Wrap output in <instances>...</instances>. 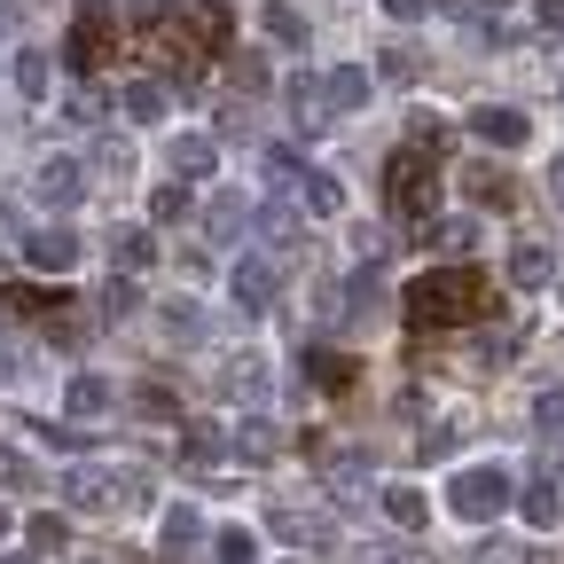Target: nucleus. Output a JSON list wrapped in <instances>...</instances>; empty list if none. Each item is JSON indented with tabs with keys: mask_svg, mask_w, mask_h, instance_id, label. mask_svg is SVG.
<instances>
[{
	"mask_svg": "<svg viewBox=\"0 0 564 564\" xmlns=\"http://www.w3.org/2000/svg\"><path fill=\"white\" fill-rule=\"evenodd\" d=\"M228 455H236V463H274V455H282V432H274L267 415H243L236 432H228Z\"/></svg>",
	"mask_w": 564,
	"mask_h": 564,
	"instance_id": "14",
	"label": "nucleus"
},
{
	"mask_svg": "<svg viewBox=\"0 0 564 564\" xmlns=\"http://www.w3.org/2000/svg\"><path fill=\"white\" fill-rule=\"evenodd\" d=\"M212 556H220V564H259V533L251 525H220V533H212Z\"/></svg>",
	"mask_w": 564,
	"mask_h": 564,
	"instance_id": "27",
	"label": "nucleus"
},
{
	"mask_svg": "<svg viewBox=\"0 0 564 564\" xmlns=\"http://www.w3.org/2000/svg\"><path fill=\"white\" fill-rule=\"evenodd\" d=\"M165 24L188 32L204 55H220L228 47V0H165Z\"/></svg>",
	"mask_w": 564,
	"mask_h": 564,
	"instance_id": "5",
	"label": "nucleus"
},
{
	"mask_svg": "<svg viewBox=\"0 0 564 564\" xmlns=\"http://www.w3.org/2000/svg\"><path fill=\"white\" fill-rule=\"evenodd\" d=\"M79 196H87V165H79V158H40V204L70 212Z\"/></svg>",
	"mask_w": 564,
	"mask_h": 564,
	"instance_id": "10",
	"label": "nucleus"
},
{
	"mask_svg": "<svg viewBox=\"0 0 564 564\" xmlns=\"http://www.w3.org/2000/svg\"><path fill=\"white\" fill-rule=\"evenodd\" d=\"M0 564H40V549H32V556H0Z\"/></svg>",
	"mask_w": 564,
	"mask_h": 564,
	"instance_id": "48",
	"label": "nucleus"
},
{
	"mask_svg": "<svg viewBox=\"0 0 564 564\" xmlns=\"http://www.w3.org/2000/svg\"><path fill=\"white\" fill-rule=\"evenodd\" d=\"M510 282H518V291H549V282H556L549 243H518V251H510Z\"/></svg>",
	"mask_w": 564,
	"mask_h": 564,
	"instance_id": "19",
	"label": "nucleus"
},
{
	"mask_svg": "<svg viewBox=\"0 0 564 564\" xmlns=\"http://www.w3.org/2000/svg\"><path fill=\"white\" fill-rule=\"evenodd\" d=\"M549 196L564 204V158H549Z\"/></svg>",
	"mask_w": 564,
	"mask_h": 564,
	"instance_id": "47",
	"label": "nucleus"
},
{
	"mask_svg": "<svg viewBox=\"0 0 564 564\" xmlns=\"http://www.w3.org/2000/svg\"><path fill=\"white\" fill-rule=\"evenodd\" d=\"M158 220H188V181H173V188H158Z\"/></svg>",
	"mask_w": 564,
	"mask_h": 564,
	"instance_id": "39",
	"label": "nucleus"
},
{
	"mask_svg": "<svg viewBox=\"0 0 564 564\" xmlns=\"http://www.w3.org/2000/svg\"><path fill=\"white\" fill-rule=\"evenodd\" d=\"M0 541H9V502H0Z\"/></svg>",
	"mask_w": 564,
	"mask_h": 564,
	"instance_id": "49",
	"label": "nucleus"
},
{
	"mask_svg": "<svg viewBox=\"0 0 564 564\" xmlns=\"http://www.w3.org/2000/svg\"><path fill=\"white\" fill-rule=\"evenodd\" d=\"M32 478H40V470H32L17 447H0V486H32Z\"/></svg>",
	"mask_w": 564,
	"mask_h": 564,
	"instance_id": "38",
	"label": "nucleus"
},
{
	"mask_svg": "<svg viewBox=\"0 0 564 564\" xmlns=\"http://www.w3.org/2000/svg\"><path fill=\"white\" fill-rule=\"evenodd\" d=\"M63 415H79V423H102V415H110V384H102L95 369H79V377L63 384Z\"/></svg>",
	"mask_w": 564,
	"mask_h": 564,
	"instance_id": "17",
	"label": "nucleus"
},
{
	"mask_svg": "<svg viewBox=\"0 0 564 564\" xmlns=\"http://www.w3.org/2000/svg\"><path fill=\"white\" fill-rule=\"evenodd\" d=\"M228 291H236L243 314H267V306H274V267H267V259H236V267H228Z\"/></svg>",
	"mask_w": 564,
	"mask_h": 564,
	"instance_id": "11",
	"label": "nucleus"
},
{
	"mask_svg": "<svg viewBox=\"0 0 564 564\" xmlns=\"http://www.w3.org/2000/svg\"><path fill=\"white\" fill-rule=\"evenodd\" d=\"M9 79H17V95H24V102H47V55H40V47H17Z\"/></svg>",
	"mask_w": 564,
	"mask_h": 564,
	"instance_id": "25",
	"label": "nucleus"
},
{
	"mask_svg": "<svg viewBox=\"0 0 564 564\" xmlns=\"http://www.w3.org/2000/svg\"><path fill=\"white\" fill-rule=\"evenodd\" d=\"M486 314H494L486 267H432V274H415V291H408V329H470Z\"/></svg>",
	"mask_w": 564,
	"mask_h": 564,
	"instance_id": "1",
	"label": "nucleus"
},
{
	"mask_svg": "<svg viewBox=\"0 0 564 564\" xmlns=\"http://www.w3.org/2000/svg\"><path fill=\"white\" fill-rule=\"evenodd\" d=\"M110 259H118L126 274H141V267H150V259H158V236L126 220V228H110Z\"/></svg>",
	"mask_w": 564,
	"mask_h": 564,
	"instance_id": "20",
	"label": "nucleus"
},
{
	"mask_svg": "<svg viewBox=\"0 0 564 564\" xmlns=\"http://www.w3.org/2000/svg\"><path fill=\"white\" fill-rule=\"evenodd\" d=\"M165 165H173V181H204L212 165H220V150H212L204 133H173L165 141Z\"/></svg>",
	"mask_w": 564,
	"mask_h": 564,
	"instance_id": "15",
	"label": "nucleus"
},
{
	"mask_svg": "<svg viewBox=\"0 0 564 564\" xmlns=\"http://www.w3.org/2000/svg\"><path fill=\"white\" fill-rule=\"evenodd\" d=\"M267 181H274V188L306 181V158H299V150H282V141H274V150H267Z\"/></svg>",
	"mask_w": 564,
	"mask_h": 564,
	"instance_id": "32",
	"label": "nucleus"
},
{
	"mask_svg": "<svg viewBox=\"0 0 564 564\" xmlns=\"http://www.w3.org/2000/svg\"><path fill=\"white\" fill-rule=\"evenodd\" d=\"M141 415H158V423H173L181 408H173V392H165V384H141Z\"/></svg>",
	"mask_w": 564,
	"mask_h": 564,
	"instance_id": "40",
	"label": "nucleus"
},
{
	"mask_svg": "<svg viewBox=\"0 0 564 564\" xmlns=\"http://www.w3.org/2000/svg\"><path fill=\"white\" fill-rule=\"evenodd\" d=\"M63 541H70V525H63L55 510H47V518H32V549H40V556H55Z\"/></svg>",
	"mask_w": 564,
	"mask_h": 564,
	"instance_id": "35",
	"label": "nucleus"
},
{
	"mask_svg": "<svg viewBox=\"0 0 564 564\" xmlns=\"http://www.w3.org/2000/svg\"><path fill=\"white\" fill-rule=\"evenodd\" d=\"M291 110H299V126L306 133H329L337 118H329V102H322V79H291Z\"/></svg>",
	"mask_w": 564,
	"mask_h": 564,
	"instance_id": "23",
	"label": "nucleus"
},
{
	"mask_svg": "<svg viewBox=\"0 0 564 564\" xmlns=\"http://www.w3.org/2000/svg\"><path fill=\"white\" fill-rule=\"evenodd\" d=\"M377 291H384V274L369 267V274H352V306H377Z\"/></svg>",
	"mask_w": 564,
	"mask_h": 564,
	"instance_id": "44",
	"label": "nucleus"
},
{
	"mask_svg": "<svg viewBox=\"0 0 564 564\" xmlns=\"http://www.w3.org/2000/svg\"><path fill=\"white\" fill-rule=\"evenodd\" d=\"M165 110H173V87H165V79H133V87H126V118H141V126H158Z\"/></svg>",
	"mask_w": 564,
	"mask_h": 564,
	"instance_id": "21",
	"label": "nucleus"
},
{
	"mask_svg": "<svg viewBox=\"0 0 564 564\" xmlns=\"http://www.w3.org/2000/svg\"><path fill=\"white\" fill-rule=\"evenodd\" d=\"M470 196H478V204H494V212H510V204H518L510 173H478V165H470Z\"/></svg>",
	"mask_w": 564,
	"mask_h": 564,
	"instance_id": "29",
	"label": "nucleus"
},
{
	"mask_svg": "<svg viewBox=\"0 0 564 564\" xmlns=\"http://www.w3.org/2000/svg\"><path fill=\"white\" fill-rule=\"evenodd\" d=\"M228 79H236L243 95H259V87H267V55H251V47H236V55H228Z\"/></svg>",
	"mask_w": 564,
	"mask_h": 564,
	"instance_id": "31",
	"label": "nucleus"
},
{
	"mask_svg": "<svg viewBox=\"0 0 564 564\" xmlns=\"http://www.w3.org/2000/svg\"><path fill=\"white\" fill-rule=\"evenodd\" d=\"M102 55H110V0H79V24H70V47H63V63L87 79V70H95Z\"/></svg>",
	"mask_w": 564,
	"mask_h": 564,
	"instance_id": "6",
	"label": "nucleus"
},
{
	"mask_svg": "<svg viewBox=\"0 0 564 564\" xmlns=\"http://www.w3.org/2000/svg\"><path fill=\"white\" fill-rule=\"evenodd\" d=\"M384 17H400V24H415V17H432V0H384Z\"/></svg>",
	"mask_w": 564,
	"mask_h": 564,
	"instance_id": "45",
	"label": "nucleus"
},
{
	"mask_svg": "<svg viewBox=\"0 0 564 564\" xmlns=\"http://www.w3.org/2000/svg\"><path fill=\"white\" fill-rule=\"evenodd\" d=\"M533 24H541V32H564V0H541V9H533Z\"/></svg>",
	"mask_w": 564,
	"mask_h": 564,
	"instance_id": "46",
	"label": "nucleus"
},
{
	"mask_svg": "<svg viewBox=\"0 0 564 564\" xmlns=\"http://www.w3.org/2000/svg\"><path fill=\"white\" fill-rule=\"evenodd\" d=\"M533 432H541V440H564V384H549V392L533 400Z\"/></svg>",
	"mask_w": 564,
	"mask_h": 564,
	"instance_id": "30",
	"label": "nucleus"
},
{
	"mask_svg": "<svg viewBox=\"0 0 564 564\" xmlns=\"http://www.w3.org/2000/svg\"><path fill=\"white\" fill-rule=\"evenodd\" d=\"M369 87H377V79H369L361 63H345V70H329V79H322V102H329V118H345V110H361V102H369Z\"/></svg>",
	"mask_w": 564,
	"mask_h": 564,
	"instance_id": "18",
	"label": "nucleus"
},
{
	"mask_svg": "<svg viewBox=\"0 0 564 564\" xmlns=\"http://www.w3.org/2000/svg\"><path fill=\"white\" fill-rule=\"evenodd\" d=\"M408 141H415V150H447V126H440V118H415Z\"/></svg>",
	"mask_w": 564,
	"mask_h": 564,
	"instance_id": "41",
	"label": "nucleus"
},
{
	"mask_svg": "<svg viewBox=\"0 0 564 564\" xmlns=\"http://www.w3.org/2000/svg\"><path fill=\"white\" fill-rule=\"evenodd\" d=\"M133 306H141V291H133V274H118V282H102V314H110V322H126Z\"/></svg>",
	"mask_w": 564,
	"mask_h": 564,
	"instance_id": "33",
	"label": "nucleus"
},
{
	"mask_svg": "<svg viewBox=\"0 0 564 564\" xmlns=\"http://www.w3.org/2000/svg\"><path fill=\"white\" fill-rule=\"evenodd\" d=\"M384 196H392V212H400L408 228L440 220V150H415V141H400L392 165H384Z\"/></svg>",
	"mask_w": 564,
	"mask_h": 564,
	"instance_id": "2",
	"label": "nucleus"
},
{
	"mask_svg": "<svg viewBox=\"0 0 564 564\" xmlns=\"http://www.w3.org/2000/svg\"><path fill=\"white\" fill-rule=\"evenodd\" d=\"M470 133L494 141V150H525V141H533V118L510 110V102H486V110H470Z\"/></svg>",
	"mask_w": 564,
	"mask_h": 564,
	"instance_id": "8",
	"label": "nucleus"
},
{
	"mask_svg": "<svg viewBox=\"0 0 564 564\" xmlns=\"http://www.w3.org/2000/svg\"><path fill=\"white\" fill-rule=\"evenodd\" d=\"M141 494H150V486H141V470H70V478H63V502H70V510H133Z\"/></svg>",
	"mask_w": 564,
	"mask_h": 564,
	"instance_id": "4",
	"label": "nucleus"
},
{
	"mask_svg": "<svg viewBox=\"0 0 564 564\" xmlns=\"http://www.w3.org/2000/svg\"><path fill=\"white\" fill-rule=\"evenodd\" d=\"M518 510H525L533 525H549V518L564 510V463H541V470L525 478V494H518Z\"/></svg>",
	"mask_w": 564,
	"mask_h": 564,
	"instance_id": "12",
	"label": "nucleus"
},
{
	"mask_svg": "<svg viewBox=\"0 0 564 564\" xmlns=\"http://www.w3.org/2000/svg\"><path fill=\"white\" fill-rule=\"evenodd\" d=\"M204 541V518H196V502H165V518H158V549L165 556H188Z\"/></svg>",
	"mask_w": 564,
	"mask_h": 564,
	"instance_id": "16",
	"label": "nucleus"
},
{
	"mask_svg": "<svg viewBox=\"0 0 564 564\" xmlns=\"http://www.w3.org/2000/svg\"><path fill=\"white\" fill-rule=\"evenodd\" d=\"M267 40H274V47H291V55L306 47V17L291 9V0H267Z\"/></svg>",
	"mask_w": 564,
	"mask_h": 564,
	"instance_id": "26",
	"label": "nucleus"
},
{
	"mask_svg": "<svg viewBox=\"0 0 564 564\" xmlns=\"http://www.w3.org/2000/svg\"><path fill=\"white\" fill-rule=\"evenodd\" d=\"M352 564H415V549H352Z\"/></svg>",
	"mask_w": 564,
	"mask_h": 564,
	"instance_id": "43",
	"label": "nucleus"
},
{
	"mask_svg": "<svg viewBox=\"0 0 564 564\" xmlns=\"http://www.w3.org/2000/svg\"><path fill=\"white\" fill-rule=\"evenodd\" d=\"M24 259H32V274H70V267H79V236H70V228H32Z\"/></svg>",
	"mask_w": 564,
	"mask_h": 564,
	"instance_id": "9",
	"label": "nucleus"
},
{
	"mask_svg": "<svg viewBox=\"0 0 564 564\" xmlns=\"http://www.w3.org/2000/svg\"><path fill=\"white\" fill-rule=\"evenodd\" d=\"M447 502H455V518H463V525L502 518V510H510V470H502V463H470V470L447 486Z\"/></svg>",
	"mask_w": 564,
	"mask_h": 564,
	"instance_id": "3",
	"label": "nucleus"
},
{
	"mask_svg": "<svg viewBox=\"0 0 564 564\" xmlns=\"http://www.w3.org/2000/svg\"><path fill=\"white\" fill-rule=\"evenodd\" d=\"M377 70H384V79H415V55H408V47H384Z\"/></svg>",
	"mask_w": 564,
	"mask_h": 564,
	"instance_id": "42",
	"label": "nucleus"
},
{
	"mask_svg": "<svg viewBox=\"0 0 564 564\" xmlns=\"http://www.w3.org/2000/svg\"><path fill=\"white\" fill-rule=\"evenodd\" d=\"M384 518H392L400 533H423V518H432V502H423L415 486H384Z\"/></svg>",
	"mask_w": 564,
	"mask_h": 564,
	"instance_id": "22",
	"label": "nucleus"
},
{
	"mask_svg": "<svg viewBox=\"0 0 564 564\" xmlns=\"http://www.w3.org/2000/svg\"><path fill=\"white\" fill-rule=\"evenodd\" d=\"M212 455H220V432H212V423H196V432H188V463H196V470H204V463H212Z\"/></svg>",
	"mask_w": 564,
	"mask_h": 564,
	"instance_id": "37",
	"label": "nucleus"
},
{
	"mask_svg": "<svg viewBox=\"0 0 564 564\" xmlns=\"http://www.w3.org/2000/svg\"><path fill=\"white\" fill-rule=\"evenodd\" d=\"M9 306H17V314H55V306H63V291H40V282H17V291H9Z\"/></svg>",
	"mask_w": 564,
	"mask_h": 564,
	"instance_id": "34",
	"label": "nucleus"
},
{
	"mask_svg": "<svg viewBox=\"0 0 564 564\" xmlns=\"http://www.w3.org/2000/svg\"><path fill=\"white\" fill-rule=\"evenodd\" d=\"M220 392H228V400H243V408H267V392H274V369L259 361V352H228V369H220Z\"/></svg>",
	"mask_w": 564,
	"mask_h": 564,
	"instance_id": "7",
	"label": "nucleus"
},
{
	"mask_svg": "<svg viewBox=\"0 0 564 564\" xmlns=\"http://www.w3.org/2000/svg\"><path fill=\"white\" fill-rule=\"evenodd\" d=\"M95 165H102L110 181H126V173H133V150H126V141L110 133V141H102V158H95Z\"/></svg>",
	"mask_w": 564,
	"mask_h": 564,
	"instance_id": "36",
	"label": "nucleus"
},
{
	"mask_svg": "<svg viewBox=\"0 0 564 564\" xmlns=\"http://www.w3.org/2000/svg\"><path fill=\"white\" fill-rule=\"evenodd\" d=\"M306 377H314L322 392H345V384H352V352H329V345H314V352H306Z\"/></svg>",
	"mask_w": 564,
	"mask_h": 564,
	"instance_id": "24",
	"label": "nucleus"
},
{
	"mask_svg": "<svg viewBox=\"0 0 564 564\" xmlns=\"http://www.w3.org/2000/svg\"><path fill=\"white\" fill-rule=\"evenodd\" d=\"M299 188H306V212H314V220H337V212H345V188H337L329 173H306Z\"/></svg>",
	"mask_w": 564,
	"mask_h": 564,
	"instance_id": "28",
	"label": "nucleus"
},
{
	"mask_svg": "<svg viewBox=\"0 0 564 564\" xmlns=\"http://www.w3.org/2000/svg\"><path fill=\"white\" fill-rule=\"evenodd\" d=\"M204 236H212V243H243V236H251V196H243V188L212 196V212H204Z\"/></svg>",
	"mask_w": 564,
	"mask_h": 564,
	"instance_id": "13",
	"label": "nucleus"
}]
</instances>
